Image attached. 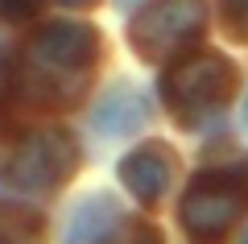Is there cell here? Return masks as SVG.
Returning a JSON list of instances; mask_svg holds the SVG:
<instances>
[{"instance_id":"obj_1","label":"cell","mask_w":248,"mask_h":244,"mask_svg":"<svg viewBox=\"0 0 248 244\" xmlns=\"http://www.w3.org/2000/svg\"><path fill=\"white\" fill-rule=\"evenodd\" d=\"M99 58V33L83 21H50L25 42V83L33 99L66 108Z\"/></svg>"},{"instance_id":"obj_2","label":"cell","mask_w":248,"mask_h":244,"mask_svg":"<svg viewBox=\"0 0 248 244\" xmlns=\"http://www.w3.org/2000/svg\"><path fill=\"white\" fill-rule=\"evenodd\" d=\"M232 91H236V66L211 50L186 54L161 75V99L182 120V129H199L207 116L228 104Z\"/></svg>"},{"instance_id":"obj_3","label":"cell","mask_w":248,"mask_h":244,"mask_svg":"<svg viewBox=\"0 0 248 244\" xmlns=\"http://www.w3.org/2000/svg\"><path fill=\"white\" fill-rule=\"evenodd\" d=\"M244 211H248V162H232V166L195 174V182L182 195L178 215L195 240H219Z\"/></svg>"},{"instance_id":"obj_4","label":"cell","mask_w":248,"mask_h":244,"mask_svg":"<svg viewBox=\"0 0 248 244\" xmlns=\"http://www.w3.org/2000/svg\"><path fill=\"white\" fill-rule=\"evenodd\" d=\"M79 170V145L66 129H33L13 145L9 162L0 170V182H13L17 191L46 195L71 182Z\"/></svg>"},{"instance_id":"obj_5","label":"cell","mask_w":248,"mask_h":244,"mask_svg":"<svg viewBox=\"0 0 248 244\" xmlns=\"http://www.w3.org/2000/svg\"><path fill=\"white\" fill-rule=\"evenodd\" d=\"M203 29H207L203 0H153L128 25V42L149 62H161V58L178 62L190 54V46L203 37Z\"/></svg>"},{"instance_id":"obj_6","label":"cell","mask_w":248,"mask_h":244,"mask_svg":"<svg viewBox=\"0 0 248 244\" xmlns=\"http://www.w3.org/2000/svg\"><path fill=\"white\" fill-rule=\"evenodd\" d=\"M120 182H124V191L133 195L137 203H145V207L161 203V195L174 182V157H170V149L161 145V141L133 149V153L120 162Z\"/></svg>"},{"instance_id":"obj_7","label":"cell","mask_w":248,"mask_h":244,"mask_svg":"<svg viewBox=\"0 0 248 244\" xmlns=\"http://www.w3.org/2000/svg\"><path fill=\"white\" fill-rule=\"evenodd\" d=\"M120 232H124V211L116 195L95 191L75 203L71 219L62 228V244H116Z\"/></svg>"},{"instance_id":"obj_8","label":"cell","mask_w":248,"mask_h":244,"mask_svg":"<svg viewBox=\"0 0 248 244\" xmlns=\"http://www.w3.org/2000/svg\"><path fill=\"white\" fill-rule=\"evenodd\" d=\"M145 120H149V99H145L141 91H133V87L108 91L95 104V112H91V124H95L99 137H128V132H137Z\"/></svg>"},{"instance_id":"obj_9","label":"cell","mask_w":248,"mask_h":244,"mask_svg":"<svg viewBox=\"0 0 248 244\" xmlns=\"http://www.w3.org/2000/svg\"><path fill=\"white\" fill-rule=\"evenodd\" d=\"M0 244H46L42 215L13 203H0Z\"/></svg>"},{"instance_id":"obj_10","label":"cell","mask_w":248,"mask_h":244,"mask_svg":"<svg viewBox=\"0 0 248 244\" xmlns=\"http://www.w3.org/2000/svg\"><path fill=\"white\" fill-rule=\"evenodd\" d=\"M42 13V0H0V21H33Z\"/></svg>"},{"instance_id":"obj_11","label":"cell","mask_w":248,"mask_h":244,"mask_svg":"<svg viewBox=\"0 0 248 244\" xmlns=\"http://www.w3.org/2000/svg\"><path fill=\"white\" fill-rule=\"evenodd\" d=\"M120 244H161V236H157V228L153 224H141V219H128L124 224V232L116 236Z\"/></svg>"},{"instance_id":"obj_12","label":"cell","mask_w":248,"mask_h":244,"mask_svg":"<svg viewBox=\"0 0 248 244\" xmlns=\"http://www.w3.org/2000/svg\"><path fill=\"white\" fill-rule=\"evenodd\" d=\"M223 17H228V25L248 42V0H223Z\"/></svg>"},{"instance_id":"obj_13","label":"cell","mask_w":248,"mask_h":244,"mask_svg":"<svg viewBox=\"0 0 248 244\" xmlns=\"http://www.w3.org/2000/svg\"><path fill=\"white\" fill-rule=\"evenodd\" d=\"M17 79H21V70H17V58H13V54L4 50V46H0V96H9Z\"/></svg>"},{"instance_id":"obj_14","label":"cell","mask_w":248,"mask_h":244,"mask_svg":"<svg viewBox=\"0 0 248 244\" xmlns=\"http://www.w3.org/2000/svg\"><path fill=\"white\" fill-rule=\"evenodd\" d=\"M58 4H71V9H87V4H95V0H58Z\"/></svg>"},{"instance_id":"obj_15","label":"cell","mask_w":248,"mask_h":244,"mask_svg":"<svg viewBox=\"0 0 248 244\" xmlns=\"http://www.w3.org/2000/svg\"><path fill=\"white\" fill-rule=\"evenodd\" d=\"M116 4H120V9H133V4H141V0H116Z\"/></svg>"},{"instance_id":"obj_16","label":"cell","mask_w":248,"mask_h":244,"mask_svg":"<svg viewBox=\"0 0 248 244\" xmlns=\"http://www.w3.org/2000/svg\"><path fill=\"white\" fill-rule=\"evenodd\" d=\"M244 129H248V99H244Z\"/></svg>"},{"instance_id":"obj_17","label":"cell","mask_w":248,"mask_h":244,"mask_svg":"<svg viewBox=\"0 0 248 244\" xmlns=\"http://www.w3.org/2000/svg\"><path fill=\"white\" fill-rule=\"evenodd\" d=\"M240 244H248V236H244V240H240Z\"/></svg>"}]
</instances>
